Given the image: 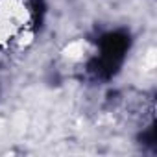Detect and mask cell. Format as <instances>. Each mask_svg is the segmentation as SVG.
<instances>
[{
    "label": "cell",
    "instance_id": "1",
    "mask_svg": "<svg viewBox=\"0 0 157 157\" xmlns=\"http://www.w3.org/2000/svg\"><path fill=\"white\" fill-rule=\"evenodd\" d=\"M129 46V37L124 33H109L100 43V57H98V74L111 76L117 67L122 63L124 54Z\"/></svg>",
    "mask_w": 157,
    "mask_h": 157
}]
</instances>
